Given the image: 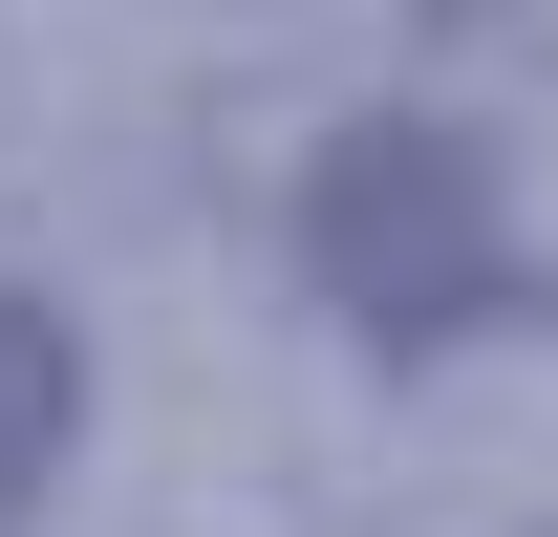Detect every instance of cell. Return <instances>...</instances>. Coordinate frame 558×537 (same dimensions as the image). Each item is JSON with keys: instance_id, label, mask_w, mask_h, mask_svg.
<instances>
[{"instance_id": "1", "label": "cell", "mask_w": 558, "mask_h": 537, "mask_svg": "<svg viewBox=\"0 0 558 537\" xmlns=\"http://www.w3.org/2000/svg\"><path fill=\"white\" fill-rule=\"evenodd\" d=\"M301 279H323V323L387 344V366H429V344H473V323L537 301L515 215H494V151L451 130V108H365V130H323V172H301Z\"/></svg>"}, {"instance_id": "2", "label": "cell", "mask_w": 558, "mask_h": 537, "mask_svg": "<svg viewBox=\"0 0 558 537\" xmlns=\"http://www.w3.org/2000/svg\"><path fill=\"white\" fill-rule=\"evenodd\" d=\"M65 452H86V323L44 279H0V537H44Z\"/></svg>"}]
</instances>
